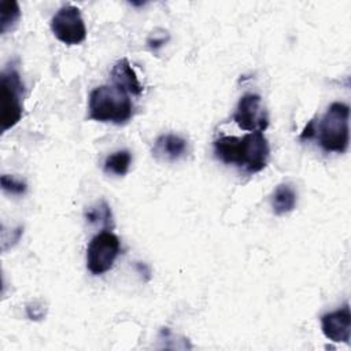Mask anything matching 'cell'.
I'll list each match as a JSON object with an SVG mask.
<instances>
[{"instance_id":"2e32d148","label":"cell","mask_w":351,"mask_h":351,"mask_svg":"<svg viewBox=\"0 0 351 351\" xmlns=\"http://www.w3.org/2000/svg\"><path fill=\"white\" fill-rule=\"evenodd\" d=\"M0 184H1V189L5 193L10 195H15V196H21L25 195L27 185L25 181L14 177V176H8V174H3L0 177Z\"/></svg>"},{"instance_id":"ac0fdd59","label":"cell","mask_w":351,"mask_h":351,"mask_svg":"<svg viewBox=\"0 0 351 351\" xmlns=\"http://www.w3.org/2000/svg\"><path fill=\"white\" fill-rule=\"evenodd\" d=\"M152 33H154V32H152ZM167 41H169V34H167V33H166L165 36H162V37H158L156 33H154L152 36H149V37L147 38V45H148L151 49L156 51V49H159L160 47H163Z\"/></svg>"},{"instance_id":"277c9868","label":"cell","mask_w":351,"mask_h":351,"mask_svg":"<svg viewBox=\"0 0 351 351\" xmlns=\"http://www.w3.org/2000/svg\"><path fill=\"white\" fill-rule=\"evenodd\" d=\"M121 252V241L111 230L95 234L86 248V269L93 274H104L114 266Z\"/></svg>"},{"instance_id":"5bb4252c","label":"cell","mask_w":351,"mask_h":351,"mask_svg":"<svg viewBox=\"0 0 351 351\" xmlns=\"http://www.w3.org/2000/svg\"><path fill=\"white\" fill-rule=\"evenodd\" d=\"M132 165V154L128 149H119L110 154L103 163V169L107 174L125 176Z\"/></svg>"},{"instance_id":"9a60e30c","label":"cell","mask_w":351,"mask_h":351,"mask_svg":"<svg viewBox=\"0 0 351 351\" xmlns=\"http://www.w3.org/2000/svg\"><path fill=\"white\" fill-rule=\"evenodd\" d=\"M21 18V8L15 0H3L0 4V33L12 30Z\"/></svg>"},{"instance_id":"d6986e66","label":"cell","mask_w":351,"mask_h":351,"mask_svg":"<svg viewBox=\"0 0 351 351\" xmlns=\"http://www.w3.org/2000/svg\"><path fill=\"white\" fill-rule=\"evenodd\" d=\"M315 132H317V125H315V121L311 119V121H308V123L306 125L303 132L300 133V138L302 140H310V138L315 137Z\"/></svg>"},{"instance_id":"7a4b0ae2","label":"cell","mask_w":351,"mask_h":351,"mask_svg":"<svg viewBox=\"0 0 351 351\" xmlns=\"http://www.w3.org/2000/svg\"><path fill=\"white\" fill-rule=\"evenodd\" d=\"M350 107L341 101H333L321 121L315 136L326 152L344 154L350 144Z\"/></svg>"},{"instance_id":"8992f818","label":"cell","mask_w":351,"mask_h":351,"mask_svg":"<svg viewBox=\"0 0 351 351\" xmlns=\"http://www.w3.org/2000/svg\"><path fill=\"white\" fill-rule=\"evenodd\" d=\"M234 123L247 132H265L269 126V115L256 93H245L240 97L232 115Z\"/></svg>"},{"instance_id":"30bf717a","label":"cell","mask_w":351,"mask_h":351,"mask_svg":"<svg viewBox=\"0 0 351 351\" xmlns=\"http://www.w3.org/2000/svg\"><path fill=\"white\" fill-rule=\"evenodd\" d=\"M112 85L118 86L119 89L125 90L129 95L140 96L144 90L134 69L132 67L128 58H121L117 60L110 71Z\"/></svg>"},{"instance_id":"4fadbf2b","label":"cell","mask_w":351,"mask_h":351,"mask_svg":"<svg viewBox=\"0 0 351 351\" xmlns=\"http://www.w3.org/2000/svg\"><path fill=\"white\" fill-rule=\"evenodd\" d=\"M85 221L92 226H100L103 230H111L114 228V219L111 207L106 200H99L89 206L84 213Z\"/></svg>"},{"instance_id":"ba28073f","label":"cell","mask_w":351,"mask_h":351,"mask_svg":"<svg viewBox=\"0 0 351 351\" xmlns=\"http://www.w3.org/2000/svg\"><path fill=\"white\" fill-rule=\"evenodd\" d=\"M321 330L328 340L348 344L351 337V313L348 303H344L335 311L322 314Z\"/></svg>"},{"instance_id":"5b68a950","label":"cell","mask_w":351,"mask_h":351,"mask_svg":"<svg viewBox=\"0 0 351 351\" xmlns=\"http://www.w3.org/2000/svg\"><path fill=\"white\" fill-rule=\"evenodd\" d=\"M51 30L66 45H77L86 38V26L81 11L73 4H66L56 11L51 19Z\"/></svg>"},{"instance_id":"6da1fadb","label":"cell","mask_w":351,"mask_h":351,"mask_svg":"<svg viewBox=\"0 0 351 351\" xmlns=\"http://www.w3.org/2000/svg\"><path fill=\"white\" fill-rule=\"evenodd\" d=\"M130 95L112 84L96 86L88 99V119L125 125L133 117Z\"/></svg>"},{"instance_id":"9c48e42d","label":"cell","mask_w":351,"mask_h":351,"mask_svg":"<svg viewBox=\"0 0 351 351\" xmlns=\"http://www.w3.org/2000/svg\"><path fill=\"white\" fill-rule=\"evenodd\" d=\"M188 151V141L174 133H166L156 137L152 155L155 159L162 162H174L182 158Z\"/></svg>"},{"instance_id":"52a82bcc","label":"cell","mask_w":351,"mask_h":351,"mask_svg":"<svg viewBox=\"0 0 351 351\" xmlns=\"http://www.w3.org/2000/svg\"><path fill=\"white\" fill-rule=\"evenodd\" d=\"M270 156L269 141L263 132H250L241 137L240 167L254 174L262 171Z\"/></svg>"},{"instance_id":"e0dca14e","label":"cell","mask_w":351,"mask_h":351,"mask_svg":"<svg viewBox=\"0 0 351 351\" xmlns=\"http://www.w3.org/2000/svg\"><path fill=\"white\" fill-rule=\"evenodd\" d=\"M26 314L30 319L38 321V319L44 318L45 308L43 307V304L40 302H32V303L26 304Z\"/></svg>"},{"instance_id":"8fae6325","label":"cell","mask_w":351,"mask_h":351,"mask_svg":"<svg viewBox=\"0 0 351 351\" xmlns=\"http://www.w3.org/2000/svg\"><path fill=\"white\" fill-rule=\"evenodd\" d=\"M213 145H214V154L221 162L226 165H236L240 167L241 137L222 136L217 138Z\"/></svg>"},{"instance_id":"3957f363","label":"cell","mask_w":351,"mask_h":351,"mask_svg":"<svg viewBox=\"0 0 351 351\" xmlns=\"http://www.w3.org/2000/svg\"><path fill=\"white\" fill-rule=\"evenodd\" d=\"M23 82L15 66H7L0 75L1 132L14 128L23 115Z\"/></svg>"},{"instance_id":"7c38bea8","label":"cell","mask_w":351,"mask_h":351,"mask_svg":"<svg viewBox=\"0 0 351 351\" xmlns=\"http://www.w3.org/2000/svg\"><path fill=\"white\" fill-rule=\"evenodd\" d=\"M298 202V193L291 184H280L271 196V207L274 214L284 215L291 213Z\"/></svg>"}]
</instances>
